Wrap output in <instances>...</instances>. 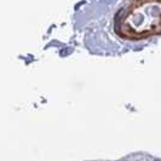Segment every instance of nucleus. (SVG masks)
I'll return each instance as SVG.
<instances>
[{
    "label": "nucleus",
    "mask_w": 161,
    "mask_h": 161,
    "mask_svg": "<svg viewBox=\"0 0 161 161\" xmlns=\"http://www.w3.org/2000/svg\"><path fill=\"white\" fill-rule=\"evenodd\" d=\"M119 35L138 39L161 33V0H131L115 18Z\"/></svg>",
    "instance_id": "obj_1"
}]
</instances>
